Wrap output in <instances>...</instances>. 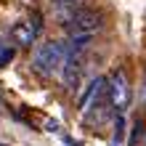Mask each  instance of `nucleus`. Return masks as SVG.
Here are the masks:
<instances>
[{
	"label": "nucleus",
	"mask_w": 146,
	"mask_h": 146,
	"mask_svg": "<svg viewBox=\"0 0 146 146\" xmlns=\"http://www.w3.org/2000/svg\"><path fill=\"white\" fill-rule=\"evenodd\" d=\"M64 58H66L64 42L48 40V42H42V45L35 48V53H32V69L40 77H53V72H61Z\"/></svg>",
	"instance_id": "obj_1"
},
{
	"label": "nucleus",
	"mask_w": 146,
	"mask_h": 146,
	"mask_svg": "<svg viewBox=\"0 0 146 146\" xmlns=\"http://www.w3.org/2000/svg\"><path fill=\"white\" fill-rule=\"evenodd\" d=\"M66 29V37L69 35H96V32L104 29V13L96 11V8H80L69 21L64 24Z\"/></svg>",
	"instance_id": "obj_2"
},
{
	"label": "nucleus",
	"mask_w": 146,
	"mask_h": 146,
	"mask_svg": "<svg viewBox=\"0 0 146 146\" xmlns=\"http://www.w3.org/2000/svg\"><path fill=\"white\" fill-rule=\"evenodd\" d=\"M109 98H111L114 111H119V114L130 106L133 90H130V82H127L125 69H114V72H111V77H109Z\"/></svg>",
	"instance_id": "obj_3"
},
{
	"label": "nucleus",
	"mask_w": 146,
	"mask_h": 146,
	"mask_svg": "<svg viewBox=\"0 0 146 146\" xmlns=\"http://www.w3.org/2000/svg\"><path fill=\"white\" fill-rule=\"evenodd\" d=\"M80 72H82V56L66 50V58H64V66H61V82L69 93H74L77 85H80Z\"/></svg>",
	"instance_id": "obj_4"
},
{
	"label": "nucleus",
	"mask_w": 146,
	"mask_h": 146,
	"mask_svg": "<svg viewBox=\"0 0 146 146\" xmlns=\"http://www.w3.org/2000/svg\"><path fill=\"white\" fill-rule=\"evenodd\" d=\"M37 35L40 32L32 27V21H19V24H13V29H11L13 45H21V48H32L35 40H37Z\"/></svg>",
	"instance_id": "obj_5"
},
{
	"label": "nucleus",
	"mask_w": 146,
	"mask_h": 146,
	"mask_svg": "<svg viewBox=\"0 0 146 146\" xmlns=\"http://www.w3.org/2000/svg\"><path fill=\"white\" fill-rule=\"evenodd\" d=\"M82 3L85 0H53V8H56V16L61 19L64 24L72 19V16L82 8Z\"/></svg>",
	"instance_id": "obj_6"
},
{
	"label": "nucleus",
	"mask_w": 146,
	"mask_h": 146,
	"mask_svg": "<svg viewBox=\"0 0 146 146\" xmlns=\"http://www.w3.org/2000/svg\"><path fill=\"white\" fill-rule=\"evenodd\" d=\"M111 143L114 146H125V117L117 111V119H114V133H111Z\"/></svg>",
	"instance_id": "obj_7"
},
{
	"label": "nucleus",
	"mask_w": 146,
	"mask_h": 146,
	"mask_svg": "<svg viewBox=\"0 0 146 146\" xmlns=\"http://www.w3.org/2000/svg\"><path fill=\"white\" fill-rule=\"evenodd\" d=\"M13 56H16L13 45H0V69H3L5 64H11V61H13Z\"/></svg>",
	"instance_id": "obj_8"
},
{
	"label": "nucleus",
	"mask_w": 146,
	"mask_h": 146,
	"mask_svg": "<svg viewBox=\"0 0 146 146\" xmlns=\"http://www.w3.org/2000/svg\"><path fill=\"white\" fill-rule=\"evenodd\" d=\"M143 104H146V80H143Z\"/></svg>",
	"instance_id": "obj_9"
}]
</instances>
